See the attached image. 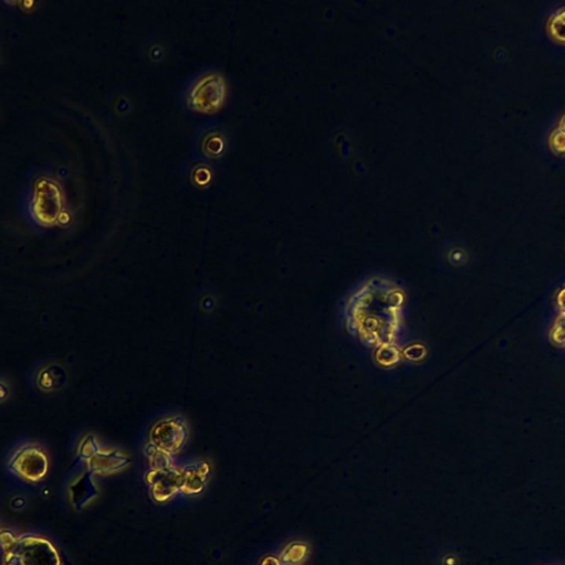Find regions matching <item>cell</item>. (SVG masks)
Returning a JSON list of instances; mask_svg holds the SVG:
<instances>
[{
  "instance_id": "cell-6",
  "label": "cell",
  "mask_w": 565,
  "mask_h": 565,
  "mask_svg": "<svg viewBox=\"0 0 565 565\" xmlns=\"http://www.w3.org/2000/svg\"><path fill=\"white\" fill-rule=\"evenodd\" d=\"M130 463V458L116 450H99L92 457L86 460L89 473L96 475H110L123 469Z\"/></svg>"
},
{
  "instance_id": "cell-11",
  "label": "cell",
  "mask_w": 565,
  "mask_h": 565,
  "mask_svg": "<svg viewBox=\"0 0 565 565\" xmlns=\"http://www.w3.org/2000/svg\"><path fill=\"white\" fill-rule=\"evenodd\" d=\"M262 565H279V561L272 557H268L262 560Z\"/></svg>"
},
{
  "instance_id": "cell-9",
  "label": "cell",
  "mask_w": 565,
  "mask_h": 565,
  "mask_svg": "<svg viewBox=\"0 0 565 565\" xmlns=\"http://www.w3.org/2000/svg\"><path fill=\"white\" fill-rule=\"evenodd\" d=\"M307 554V547L299 543H293L284 550L282 554V560L288 564H296L300 561L303 560Z\"/></svg>"
},
{
  "instance_id": "cell-1",
  "label": "cell",
  "mask_w": 565,
  "mask_h": 565,
  "mask_svg": "<svg viewBox=\"0 0 565 565\" xmlns=\"http://www.w3.org/2000/svg\"><path fill=\"white\" fill-rule=\"evenodd\" d=\"M1 565H61L60 555L48 539L39 535L16 537L1 531Z\"/></svg>"
},
{
  "instance_id": "cell-8",
  "label": "cell",
  "mask_w": 565,
  "mask_h": 565,
  "mask_svg": "<svg viewBox=\"0 0 565 565\" xmlns=\"http://www.w3.org/2000/svg\"><path fill=\"white\" fill-rule=\"evenodd\" d=\"M145 454L152 469H169L173 467L171 454L156 447L151 442L145 447Z\"/></svg>"
},
{
  "instance_id": "cell-4",
  "label": "cell",
  "mask_w": 565,
  "mask_h": 565,
  "mask_svg": "<svg viewBox=\"0 0 565 565\" xmlns=\"http://www.w3.org/2000/svg\"><path fill=\"white\" fill-rule=\"evenodd\" d=\"M145 480L151 488V495L154 501L163 503L181 491L183 472L181 468L174 467L169 469H151L146 473Z\"/></svg>"
},
{
  "instance_id": "cell-7",
  "label": "cell",
  "mask_w": 565,
  "mask_h": 565,
  "mask_svg": "<svg viewBox=\"0 0 565 565\" xmlns=\"http://www.w3.org/2000/svg\"><path fill=\"white\" fill-rule=\"evenodd\" d=\"M183 484L181 493L185 495H197L203 491L211 473V466L207 462H197L181 468Z\"/></svg>"
},
{
  "instance_id": "cell-3",
  "label": "cell",
  "mask_w": 565,
  "mask_h": 565,
  "mask_svg": "<svg viewBox=\"0 0 565 565\" xmlns=\"http://www.w3.org/2000/svg\"><path fill=\"white\" fill-rule=\"evenodd\" d=\"M187 438L189 430L186 422L179 416H172L159 421L150 433V442L171 455L184 447Z\"/></svg>"
},
{
  "instance_id": "cell-5",
  "label": "cell",
  "mask_w": 565,
  "mask_h": 565,
  "mask_svg": "<svg viewBox=\"0 0 565 565\" xmlns=\"http://www.w3.org/2000/svg\"><path fill=\"white\" fill-rule=\"evenodd\" d=\"M223 81L215 75H205L189 92V105L195 110H213L218 108L223 100Z\"/></svg>"
},
{
  "instance_id": "cell-10",
  "label": "cell",
  "mask_w": 565,
  "mask_h": 565,
  "mask_svg": "<svg viewBox=\"0 0 565 565\" xmlns=\"http://www.w3.org/2000/svg\"><path fill=\"white\" fill-rule=\"evenodd\" d=\"M99 450H100V447H99L96 438H94V436H86V438L82 440V443H81L80 447H79V456L86 462V460L92 457Z\"/></svg>"
},
{
  "instance_id": "cell-2",
  "label": "cell",
  "mask_w": 565,
  "mask_h": 565,
  "mask_svg": "<svg viewBox=\"0 0 565 565\" xmlns=\"http://www.w3.org/2000/svg\"><path fill=\"white\" fill-rule=\"evenodd\" d=\"M8 467L18 477L29 483H38L48 474V456L39 446L28 444L16 450Z\"/></svg>"
}]
</instances>
